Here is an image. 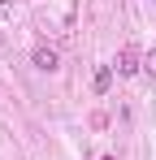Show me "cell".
Wrapping results in <instances>:
<instances>
[{
    "label": "cell",
    "mask_w": 156,
    "mask_h": 160,
    "mask_svg": "<svg viewBox=\"0 0 156 160\" xmlns=\"http://www.w3.org/2000/svg\"><path fill=\"white\" fill-rule=\"evenodd\" d=\"M56 65H61V56L52 52V48H44V43H39V48H35V69H44V74H52Z\"/></svg>",
    "instance_id": "1"
},
{
    "label": "cell",
    "mask_w": 156,
    "mask_h": 160,
    "mask_svg": "<svg viewBox=\"0 0 156 160\" xmlns=\"http://www.w3.org/2000/svg\"><path fill=\"white\" fill-rule=\"evenodd\" d=\"M134 69H139V52H134V48H122V52H117V74L126 78V74H134Z\"/></svg>",
    "instance_id": "2"
},
{
    "label": "cell",
    "mask_w": 156,
    "mask_h": 160,
    "mask_svg": "<svg viewBox=\"0 0 156 160\" xmlns=\"http://www.w3.org/2000/svg\"><path fill=\"white\" fill-rule=\"evenodd\" d=\"M108 87H113V65H100V69H96V78H91V91L104 95Z\"/></svg>",
    "instance_id": "3"
},
{
    "label": "cell",
    "mask_w": 156,
    "mask_h": 160,
    "mask_svg": "<svg viewBox=\"0 0 156 160\" xmlns=\"http://www.w3.org/2000/svg\"><path fill=\"white\" fill-rule=\"evenodd\" d=\"M143 69H148V74H156V52H148V56H143Z\"/></svg>",
    "instance_id": "4"
},
{
    "label": "cell",
    "mask_w": 156,
    "mask_h": 160,
    "mask_svg": "<svg viewBox=\"0 0 156 160\" xmlns=\"http://www.w3.org/2000/svg\"><path fill=\"white\" fill-rule=\"evenodd\" d=\"M0 9H9V0H0Z\"/></svg>",
    "instance_id": "5"
},
{
    "label": "cell",
    "mask_w": 156,
    "mask_h": 160,
    "mask_svg": "<svg viewBox=\"0 0 156 160\" xmlns=\"http://www.w3.org/2000/svg\"><path fill=\"white\" fill-rule=\"evenodd\" d=\"M0 43H4V35H0Z\"/></svg>",
    "instance_id": "6"
},
{
    "label": "cell",
    "mask_w": 156,
    "mask_h": 160,
    "mask_svg": "<svg viewBox=\"0 0 156 160\" xmlns=\"http://www.w3.org/2000/svg\"><path fill=\"white\" fill-rule=\"evenodd\" d=\"M104 160H113V156H104Z\"/></svg>",
    "instance_id": "7"
}]
</instances>
